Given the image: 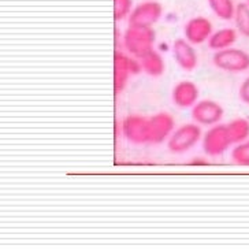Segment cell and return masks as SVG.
Instances as JSON below:
<instances>
[{
    "instance_id": "1",
    "label": "cell",
    "mask_w": 249,
    "mask_h": 249,
    "mask_svg": "<svg viewBox=\"0 0 249 249\" xmlns=\"http://www.w3.org/2000/svg\"><path fill=\"white\" fill-rule=\"evenodd\" d=\"M156 41V33L152 28L144 26H130L124 35V44L126 51L134 58H142L148 52L154 50Z\"/></svg>"
},
{
    "instance_id": "19",
    "label": "cell",
    "mask_w": 249,
    "mask_h": 249,
    "mask_svg": "<svg viewBox=\"0 0 249 249\" xmlns=\"http://www.w3.org/2000/svg\"><path fill=\"white\" fill-rule=\"evenodd\" d=\"M133 10V0H114V17L115 21H124L129 18Z\"/></svg>"
},
{
    "instance_id": "18",
    "label": "cell",
    "mask_w": 249,
    "mask_h": 249,
    "mask_svg": "<svg viewBox=\"0 0 249 249\" xmlns=\"http://www.w3.org/2000/svg\"><path fill=\"white\" fill-rule=\"evenodd\" d=\"M231 159L238 166H249V140L235 145L231 151Z\"/></svg>"
},
{
    "instance_id": "21",
    "label": "cell",
    "mask_w": 249,
    "mask_h": 249,
    "mask_svg": "<svg viewBox=\"0 0 249 249\" xmlns=\"http://www.w3.org/2000/svg\"><path fill=\"white\" fill-rule=\"evenodd\" d=\"M189 164H191V166H207L208 161L205 160V159H203V158H195Z\"/></svg>"
},
{
    "instance_id": "20",
    "label": "cell",
    "mask_w": 249,
    "mask_h": 249,
    "mask_svg": "<svg viewBox=\"0 0 249 249\" xmlns=\"http://www.w3.org/2000/svg\"><path fill=\"white\" fill-rule=\"evenodd\" d=\"M238 96L244 104L249 106V77L247 80H244V82L241 84V87L238 89Z\"/></svg>"
},
{
    "instance_id": "5",
    "label": "cell",
    "mask_w": 249,
    "mask_h": 249,
    "mask_svg": "<svg viewBox=\"0 0 249 249\" xmlns=\"http://www.w3.org/2000/svg\"><path fill=\"white\" fill-rule=\"evenodd\" d=\"M233 145L226 124H213L203 136V149L208 156H220Z\"/></svg>"
},
{
    "instance_id": "3",
    "label": "cell",
    "mask_w": 249,
    "mask_h": 249,
    "mask_svg": "<svg viewBox=\"0 0 249 249\" xmlns=\"http://www.w3.org/2000/svg\"><path fill=\"white\" fill-rule=\"evenodd\" d=\"M213 63L227 73H244L249 70V53L240 48L230 47L215 52Z\"/></svg>"
},
{
    "instance_id": "13",
    "label": "cell",
    "mask_w": 249,
    "mask_h": 249,
    "mask_svg": "<svg viewBox=\"0 0 249 249\" xmlns=\"http://www.w3.org/2000/svg\"><path fill=\"white\" fill-rule=\"evenodd\" d=\"M237 41V32L231 28H223V29L213 32L211 37L208 38V47L213 51H222L233 47Z\"/></svg>"
},
{
    "instance_id": "2",
    "label": "cell",
    "mask_w": 249,
    "mask_h": 249,
    "mask_svg": "<svg viewBox=\"0 0 249 249\" xmlns=\"http://www.w3.org/2000/svg\"><path fill=\"white\" fill-rule=\"evenodd\" d=\"M201 139V127L198 124H185L176 129L167 140V148L173 154H185L195 147Z\"/></svg>"
},
{
    "instance_id": "14",
    "label": "cell",
    "mask_w": 249,
    "mask_h": 249,
    "mask_svg": "<svg viewBox=\"0 0 249 249\" xmlns=\"http://www.w3.org/2000/svg\"><path fill=\"white\" fill-rule=\"evenodd\" d=\"M140 63H141L142 71L151 77H160L161 74L164 73V60L160 53L155 50L148 52L142 58H140Z\"/></svg>"
},
{
    "instance_id": "10",
    "label": "cell",
    "mask_w": 249,
    "mask_h": 249,
    "mask_svg": "<svg viewBox=\"0 0 249 249\" xmlns=\"http://www.w3.org/2000/svg\"><path fill=\"white\" fill-rule=\"evenodd\" d=\"M213 33V23L204 17H195L183 26L185 38L193 45L203 44L204 41H208Z\"/></svg>"
},
{
    "instance_id": "6",
    "label": "cell",
    "mask_w": 249,
    "mask_h": 249,
    "mask_svg": "<svg viewBox=\"0 0 249 249\" xmlns=\"http://www.w3.org/2000/svg\"><path fill=\"white\" fill-rule=\"evenodd\" d=\"M163 14V7L160 3L148 0L137 4L133 7L132 13L127 18V23L130 26H144V28H152L158 22Z\"/></svg>"
},
{
    "instance_id": "16",
    "label": "cell",
    "mask_w": 249,
    "mask_h": 249,
    "mask_svg": "<svg viewBox=\"0 0 249 249\" xmlns=\"http://www.w3.org/2000/svg\"><path fill=\"white\" fill-rule=\"evenodd\" d=\"M207 1H208V6L211 8V11L219 19L230 21L234 18L235 6H237L234 0H207Z\"/></svg>"
},
{
    "instance_id": "17",
    "label": "cell",
    "mask_w": 249,
    "mask_h": 249,
    "mask_svg": "<svg viewBox=\"0 0 249 249\" xmlns=\"http://www.w3.org/2000/svg\"><path fill=\"white\" fill-rule=\"evenodd\" d=\"M235 28L244 37H249V6L245 3H238L234 13Z\"/></svg>"
},
{
    "instance_id": "8",
    "label": "cell",
    "mask_w": 249,
    "mask_h": 249,
    "mask_svg": "<svg viewBox=\"0 0 249 249\" xmlns=\"http://www.w3.org/2000/svg\"><path fill=\"white\" fill-rule=\"evenodd\" d=\"M225 115V110L219 103L213 100H201L192 107V118L201 126H213L219 124Z\"/></svg>"
},
{
    "instance_id": "7",
    "label": "cell",
    "mask_w": 249,
    "mask_h": 249,
    "mask_svg": "<svg viewBox=\"0 0 249 249\" xmlns=\"http://www.w3.org/2000/svg\"><path fill=\"white\" fill-rule=\"evenodd\" d=\"M176 122L169 112H159L148 118V142L161 144L174 132Z\"/></svg>"
},
{
    "instance_id": "12",
    "label": "cell",
    "mask_w": 249,
    "mask_h": 249,
    "mask_svg": "<svg viewBox=\"0 0 249 249\" xmlns=\"http://www.w3.org/2000/svg\"><path fill=\"white\" fill-rule=\"evenodd\" d=\"M173 56L182 70L192 71L197 66V53L186 38H177L173 43Z\"/></svg>"
},
{
    "instance_id": "15",
    "label": "cell",
    "mask_w": 249,
    "mask_h": 249,
    "mask_svg": "<svg viewBox=\"0 0 249 249\" xmlns=\"http://www.w3.org/2000/svg\"><path fill=\"white\" fill-rule=\"evenodd\" d=\"M227 132L233 144H240L249 137V121L245 118H235L226 124Z\"/></svg>"
},
{
    "instance_id": "9",
    "label": "cell",
    "mask_w": 249,
    "mask_h": 249,
    "mask_svg": "<svg viewBox=\"0 0 249 249\" xmlns=\"http://www.w3.org/2000/svg\"><path fill=\"white\" fill-rule=\"evenodd\" d=\"M122 133L132 144H145L148 142V118L137 114L127 115L122 121Z\"/></svg>"
},
{
    "instance_id": "4",
    "label": "cell",
    "mask_w": 249,
    "mask_h": 249,
    "mask_svg": "<svg viewBox=\"0 0 249 249\" xmlns=\"http://www.w3.org/2000/svg\"><path fill=\"white\" fill-rule=\"evenodd\" d=\"M114 89H115V93H121L126 85H127V81L129 77L133 74H140L142 71L141 69V63L137 62V58H130L127 56L126 53L121 51L115 52L114 55Z\"/></svg>"
},
{
    "instance_id": "11",
    "label": "cell",
    "mask_w": 249,
    "mask_h": 249,
    "mask_svg": "<svg viewBox=\"0 0 249 249\" xmlns=\"http://www.w3.org/2000/svg\"><path fill=\"white\" fill-rule=\"evenodd\" d=\"M197 85L193 81H179L171 92L173 103L179 108H192L198 100Z\"/></svg>"
},
{
    "instance_id": "22",
    "label": "cell",
    "mask_w": 249,
    "mask_h": 249,
    "mask_svg": "<svg viewBox=\"0 0 249 249\" xmlns=\"http://www.w3.org/2000/svg\"><path fill=\"white\" fill-rule=\"evenodd\" d=\"M247 4H248V6H249V0H247Z\"/></svg>"
}]
</instances>
